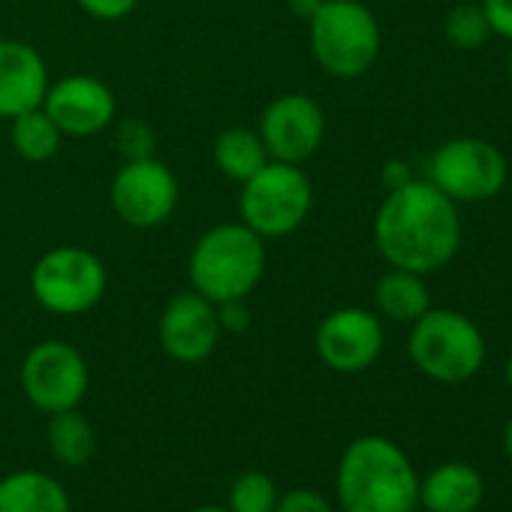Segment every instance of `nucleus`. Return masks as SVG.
Returning <instances> with one entry per match:
<instances>
[{
	"label": "nucleus",
	"instance_id": "obj_1",
	"mask_svg": "<svg viewBox=\"0 0 512 512\" xmlns=\"http://www.w3.org/2000/svg\"><path fill=\"white\" fill-rule=\"evenodd\" d=\"M458 205L428 178H413L386 193L374 214V244L389 269L434 275L461 250Z\"/></svg>",
	"mask_w": 512,
	"mask_h": 512
},
{
	"label": "nucleus",
	"instance_id": "obj_2",
	"mask_svg": "<svg viewBox=\"0 0 512 512\" xmlns=\"http://www.w3.org/2000/svg\"><path fill=\"white\" fill-rule=\"evenodd\" d=\"M335 494L341 512H413L419 473L395 440L365 434L341 452Z\"/></svg>",
	"mask_w": 512,
	"mask_h": 512
},
{
	"label": "nucleus",
	"instance_id": "obj_3",
	"mask_svg": "<svg viewBox=\"0 0 512 512\" xmlns=\"http://www.w3.org/2000/svg\"><path fill=\"white\" fill-rule=\"evenodd\" d=\"M266 266V238H260L241 220L217 223L193 244L187 260V278L190 290L220 305L229 299H247L260 287Z\"/></svg>",
	"mask_w": 512,
	"mask_h": 512
},
{
	"label": "nucleus",
	"instance_id": "obj_4",
	"mask_svg": "<svg viewBox=\"0 0 512 512\" xmlns=\"http://www.w3.org/2000/svg\"><path fill=\"white\" fill-rule=\"evenodd\" d=\"M407 353L416 371L428 380L458 386L482 371L488 347L482 329L467 314L452 308H428L410 326Z\"/></svg>",
	"mask_w": 512,
	"mask_h": 512
},
{
	"label": "nucleus",
	"instance_id": "obj_5",
	"mask_svg": "<svg viewBox=\"0 0 512 512\" xmlns=\"http://www.w3.org/2000/svg\"><path fill=\"white\" fill-rule=\"evenodd\" d=\"M308 43L323 73L359 79L377 64L383 34L377 16L362 0H323L317 16L308 22Z\"/></svg>",
	"mask_w": 512,
	"mask_h": 512
},
{
	"label": "nucleus",
	"instance_id": "obj_6",
	"mask_svg": "<svg viewBox=\"0 0 512 512\" xmlns=\"http://www.w3.org/2000/svg\"><path fill=\"white\" fill-rule=\"evenodd\" d=\"M314 208V184L296 163L269 160L238 193V220L260 238L293 235Z\"/></svg>",
	"mask_w": 512,
	"mask_h": 512
},
{
	"label": "nucleus",
	"instance_id": "obj_7",
	"mask_svg": "<svg viewBox=\"0 0 512 512\" xmlns=\"http://www.w3.org/2000/svg\"><path fill=\"white\" fill-rule=\"evenodd\" d=\"M103 260L79 244L46 250L31 269V293L37 305L55 317H79L100 305L106 296Z\"/></svg>",
	"mask_w": 512,
	"mask_h": 512
},
{
	"label": "nucleus",
	"instance_id": "obj_8",
	"mask_svg": "<svg viewBox=\"0 0 512 512\" xmlns=\"http://www.w3.org/2000/svg\"><path fill=\"white\" fill-rule=\"evenodd\" d=\"M428 181L455 205H476L503 193L509 163L494 142L479 136H455L434 148Z\"/></svg>",
	"mask_w": 512,
	"mask_h": 512
},
{
	"label": "nucleus",
	"instance_id": "obj_9",
	"mask_svg": "<svg viewBox=\"0 0 512 512\" xmlns=\"http://www.w3.org/2000/svg\"><path fill=\"white\" fill-rule=\"evenodd\" d=\"M22 392L25 398L43 413H64L76 410L88 395V362L85 356L67 341H40L28 350L22 371Z\"/></svg>",
	"mask_w": 512,
	"mask_h": 512
},
{
	"label": "nucleus",
	"instance_id": "obj_10",
	"mask_svg": "<svg viewBox=\"0 0 512 512\" xmlns=\"http://www.w3.org/2000/svg\"><path fill=\"white\" fill-rule=\"evenodd\" d=\"M109 202L118 220L133 229L163 226L178 205V178L157 157L127 160L112 178Z\"/></svg>",
	"mask_w": 512,
	"mask_h": 512
},
{
	"label": "nucleus",
	"instance_id": "obj_11",
	"mask_svg": "<svg viewBox=\"0 0 512 512\" xmlns=\"http://www.w3.org/2000/svg\"><path fill=\"white\" fill-rule=\"evenodd\" d=\"M383 344H386V332L377 311L356 308V305L335 308L332 314H326L314 335L320 362L338 374L368 371L380 359Z\"/></svg>",
	"mask_w": 512,
	"mask_h": 512
},
{
	"label": "nucleus",
	"instance_id": "obj_12",
	"mask_svg": "<svg viewBox=\"0 0 512 512\" xmlns=\"http://www.w3.org/2000/svg\"><path fill=\"white\" fill-rule=\"evenodd\" d=\"M260 133L272 160L302 166L311 160L326 139V115L320 103L302 91L275 97L260 115Z\"/></svg>",
	"mask_w": 512,
	"mask_h": 512
},
{
	"label": "nucleus",
	"instance_id": "obj_13",
	"mask_svg": "<svg viewBox=\"0 0 512 512\" xmlns=\"http://www.w3.org/2000/svg\"><path fill=\"white\" fill-rule=\"evenodd\" d=\"M43 109L64 136H76V139L103 133L109 124H115V115H118L112 88L88 73L49 82Z\"/></svg>",
	"mask_w": 512,
	"mask_h": 512
},
{
	"label": "nucleus",
	"instance_id": "obj_14",
	"mask_svg": "<svg viewBox=\"0 0 512 512\" xmlns=\"http://www.w3.org/2000/svg\"><path fill=\"white\" fill-rule=\"evenodd\" d=\"M220 335L223 332L214 302H208L196 290L172 296L157 323V338L163 353L181 365L205 362L217 350Z\"/></svg>",
	"mask_w": 512,
	"mask_h": 512
},
{
	"label": "nucleus",
	"instance_id": "obj_15",
	"mask_svg": "<svg viewBox=\"0 0 512 512\" xmlns=\"http://www.w3.org/2000/svg\"><path fill=\"white\" fill-rule=\"evenodd\" d=\"M49 82V67L34 46L0 40V118L13 121L16 115L43 106Z\"/></svg>",
	"mask_w": 512,
	"mask_h": 512
},
{
	"label": "nucleus",
	"instance_id": "obj_16",
	"mask_svg": "<svg viewBox=\"0 0 512 512\" xmlns=\"http://www.w3.org/2000/svg\"><path fill=\"white\" fill-rule=\"evenodd\" d=\"M485 497L482 473L464 461H446L419 476V506L425 512H476Z\"/></svg>",
	"mask_w": 512,
	"mask_h": 512
},
{
	"label": "nucleus",
	"instance_id": "obj_17",
	"mask_svg": "<svg viewBox=\"0 0 512 512\" xmlns=\"http://www.w3.org/2000/svg\"><path fill=\"white\" fill-rule=\"evenodd\" d=\"M0 512H73V500L52 473L16 470L0 479Z\"/></svg>",
	"mask_w": 512,
	"mask_h": 512
},
{
	"label": "nucleus",
	"instance_id": "obj_18",
	"mask_svg": "<svg viewBox=\"0 0 512 512\" xmlns=\"http://www.w3.org/2000/svg\"><path fill=\"white\" fill-rule=\"evenodd\" d=\"M428 308H431V293H428L425 275L389 269L374 284V311L380 320L413 326Z\"/></svg>",
	"mask_w": 512,
	"mask_h": 512
},
{
	"label": "nucleus",
	"instance_id": "obj_19",
	"mask_svg": "<svg viewBox=\"0 0 512 512\" xmlns=\"http://www.w3.org/2000/svg\"><path fill=\"white\" fill-rule=\"evenodd\" d=\"M211 157H214V166L229 181H238V184H244L250 175H256L272 160L260 133L250 127H226L223 133H217Z\"/></svg>",
	"mask_w": 512,
	"mask_h": 512
},
{
	"label": "nucleus",
	"instance_id": "obj_20",
	"mask_svg": "<svg viewBox=\"0 0 512 512\" xmlns=\"http://www.w3.org/2000/svg\"><path fill=\"white\" fill-rule=\"evenodd\" d=\"M46 440H49L52 455L64 467L88 464L94 458V449H97V431H94L91 419L79 413V407L64 410V413H52Z\"/></svg>",
	"mask_w": 512,
	"mask_h": 512
},
{
	"label": "nucleus",
	"instance_id": "obj_21",
	"mask_svg": "<svg viewBox=\"0 0 512 512\" xmlns=\"http://www.w3.org/2000/svg\"><path fill=\"white\" fill-rule=\"evenodd\" d=\"M64 133L58 130V124L46 115L43 106L22 112L10 121V142L16 148V154L28 163H46L58 154Z\"/></svg>",
	"mask_w": 512,
	"mask_h": 512
},
{
	"label": "nucleus",
	"instance_id": "obj_22",
	"mask_svg": "<svg viewBox=\"0 0 512 512\" xmlns=\"http://www.w3.org/2000/svg\"><path fill=\"white\" fill-rule=\"evenodd\" d=\"M443 34H446L449 46L458 49V52H476L494 37L482 4H458V7H452L446 13V19H443Z\"/></svg>",
	"mask_w": 512,
	"mask_h": 512
},
{
	"label": "nucleus",
	"instance_id": "obj_23",
	"mask_svg": "<svg viewBox=\"0 0 512 512\" xmlns=\"http://www.w3.org/2000/svg\"><path fill=\"white\" fill-rule=\"evenodd\" d=\"M281 491L263 470H244L229 485V512H275Z\"/></svg>",
	"mask_w": 512,
	"mask_h": 512
},
{
	"label": "nucleus",
	"instance_id": "obj_24",
	"mask_svg": "<svg viewBox=\"0 0 512 512\" xmlns=\"http://www.w3.org/2000/svg\"><path fill=\"white\" fill-rule=\"evenodd\" d=\"M115 148L118 154L127 160H145V157H154V148H157V139H154V130L145 124V121H121L115 127Z\"/></svg>",
	"mask_w": 512,
	"mask_h": 512
},
{
	"label": "nucleus",
	"instance_id": "obj_25",
	"mask_svg": "<svg viewBox=\"0 0 512 512\" xmlns=\"http://www.w3.org/2000/svg\"><path fill=\"white\" fill-rule=\"evenodd\" d=\"M275 512H335V506L314 488H293L278 497Z\"/></svg>",
	"mask_w": 512,
	"mask_h": 512
},
{
	"label": "nucleus",
	"instance_id": "obj_26",
	"mask_svg": "<svg viewBox=\"0 0 512 512\" xmlns=\"http://www.w3.org/2000/svg\"><path fill=\"white\" fill-rule=\"evenodd\" d=\"M76 4L97 22H121L139 7V0H76Z\"/></svg>",
	"mask_w": 512,
	"mask_h": 512
},
{
	"label": "nucleus",
	"instance_id": "obj_27",
	"mask_svg": "<svg viewBox=\"0 0 512 512\" xmlns=\"http://www.w3.org/2000/svg\"><path fill=\"white\" fill-rule=\"evenodd\" d=\"M217 308V320H220V332H244L250 326V308H247V299H229V302H220L214 305Z\"/></svg>",
	"mask_w": 512,
	"mask_h": 512
},
{
	"label": "nucleus",
	"instance_id": "obj_28",
	"mask_svg": "<svg viewBox=\"0 0 512 512\" xmlns=\"http://www.w3.org/2000/svg\"><path fill=\"white\" fill-rule=\"evenodd\" d=\"M479 4L488 16L491 34L512 43V0H479Z\"/></svg>",
	"mask_w": 512,
	"mask_h": 512
},
{
	"label": "nucleus",
	"instance_id": "obj_29",
	"mask_svg": "<svg viewBox=\"0 0 512 512\" xmlns=\"http://www.w3.org/2000/svg\"><path fill=\"white\" fill-rule=\"evenodd\" d=\"M407 181H413V175H410V166L404 160H389L383 166V184H386V190L404 187Z\"/></svg>",
	"mask_w": 512,
	"mask_h": 512
},
{
	"label": "nucleus",
	"instance_id": "obj_30",
	"mask_svg": "<svg viewBox=\"0 0 512 512\" xmlns=\"http://www.w3.org/2000/svg\"><path fill=\"white\" fill-rule=\"evenodd\" d=\"M290 10L302 19V22H311L317 16V10L323 7V0H287Z\"/></svg>",
	"mask_w": 512,
	"mask_h": 512
},
{
	"label": "nucleus",
	"instance_id": "obj_31",
	"mask_svg": "<svg viewBox=\"0 0 512 512\" xmlns=\"http://www.w3.org/2000/svg\"><path fill=\"white\" fill-rule=\"evenodd\" d=\"M503 452H506V461L512 464V416H509V422L503 428Z\"/></svg>",
	"mask_w": 512,
	"mask_h": 512
},
{
	"label": "nucleus",
	"instance_id": "obj_32",
	"mask_svg": "<svg viewBox=\"0 0 512 512\" xmlns=\"http://www.w3.org/2000/svg\"><path fill=\"white\" fill-rule=\"evenodd\" d=\"M190 512H229V506H214V503H205V506H196Z\"/></svg>",
	"mask_w": 512,
	"mask_h": 512
},
{
	"label": "nucleus",
	"instance_id": "obj_33",
	"mask_svg": "<svg viewBox=\"0 0 512 512\" xmlns=\"http://www.w3.org/2000/svg\"><path fill=\"white\" fill-rule=\"evenodd\" d=\"M506 383H509V389H512V353H509V359H506Z\"/></svg>",
	"mask_w": 512,
	"mask_h": 512
},
{
	"label": "nucleus",
	"instance_id": "obj_34",
	"mask_svg": "<svg viewBox=\"0 0 512 512\" xmlns=\"http://www.w3.org/2000/svg\"><path fill=\"white\" fill-rule=\"evenodd\" d=\"M506 76H509V85H512V46H509V55H506Z\"/></svg>",
	"mask_w": 512,
	"mask_h": 512
}]
</instances>
